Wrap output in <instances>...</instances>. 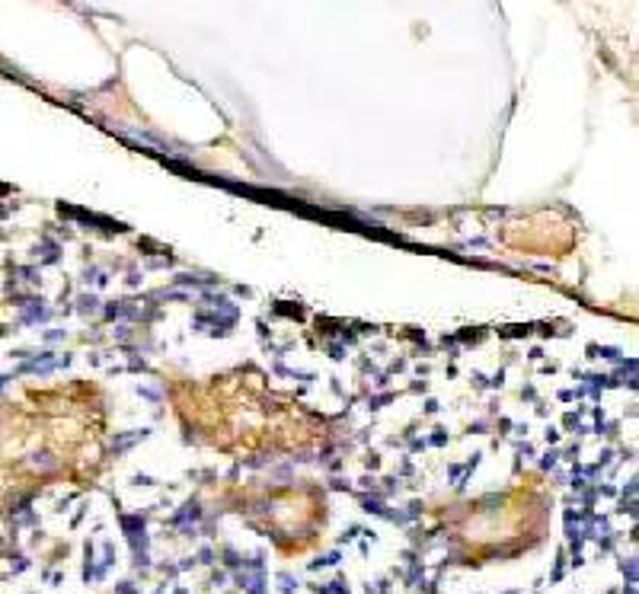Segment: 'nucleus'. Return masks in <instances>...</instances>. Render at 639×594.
<instances>
[{"instance_id":"nucleus-1","label":"nucleus","mask_w":639,"mask_h":594,"mask_svg":"<svg viewBox=\"0 0 639 594\" xmlns=\"http://www.w3.org/2000/svg\"><path fill=\"white\" fill-rule=\"evenodd\" d=\"M39 304H42V300H35V307H29V310H26L23 316H19V320H23V323H39V320H48V316H51V313H48V307H39Z\"/></svg>"},{"instance_id":"nucleus-2","label":"nucleus","mask_w":639,"mask_h":594,"mask_svg":"<svg viewBox=\"0 0 639 594\" xmlns=\"http://www.w3.org/2000/svg\"><path fill=\"white\" fill-rule=\"evenodd\" d=\"M147 434H150V431H147V428H141V431H131V434H125V438H118V441L112 444V447H115V454H118V450L131 447V444H134V441H144Z\"/></svg>"},{"instance_id":"nucleus-3","label":"nucleus","mask_w":639,"mask_h":594,"mask_svg":"<svg viewBox=\"0 0 639 594\" xmlns=\"http://www.w3.org/2000/svg\"><path fill=\"white\" fill-rule=\"evenodd\" d=\"M77 304H80V307H77L80 313H96V310H99V300H96L93 294H83V297L77 300Z\"/></svg>"},{"instance_id":"nucleus-4","label":"nucleus","mask_w":639,"mask_h":594,"mask_svg":"<svg viewBox=\"0 0 639 594\" xmlns=\"http://www.w3.org/2000/svg\"><path fill=\"white\" fill-rule=\"evenodd\" d=\"M173 281H176V284H201V288H205V284H211V281H214V278H195V275H176Z\"/></svg>"},{"instance_id":"nucleus-5","label":"nucleus","mask_w":639,"mask_h":594,"mask_svg":"<svg viewBox=\"0 0 639 594\" xmlns=\"http://www.w3.org/2000/svg\"><path fill=\"white\" fill-rule=\"evenodd\" d=\"M32 463H35V466H39V463H42V466H54V460H51V454H45V450H42V454H32Z\"/></svg>"},{"instance_id":"nucleus-6","label":"nucleus","mask_w":639,"mask_h":594,"mask_svg":"<svg viewBox=\"0 0 639 594\" xmlns=\"http://www.w3.org/2000/svg\"><path fill=\"white\" fill-rule=\"evenodd\" d=\"M390 399H393V396H390V393H384V396H374V399H371L368 406H371V409H380V406H384V403H390Z\"/></svg>"},{"instance_id":"nucleus-7","label":"nucleus","mask_w":639,"mask_h":594,"mask_svg":"<svg viewBox=\"0 0 639 594\" xmlns=\"http://www.w3.org/2000/svg\"><path fill=\"white\" fill-rule=\"evenodd\" d=\"M556 457H559V454H556V450H550L547 457L540 460V466H543V470H550V466H553V463H556Z\"/></svg>"},{"instance_id":"nucleus-8","label":"nucleus","mask_w":639,"mask_h":594,"mask_svg":"<svg viewBox=\"0 0 639 594\" xmlns=\"http://www.w3.org/2000/svg\"><path fill=\"white\" fill-rule=\"evenodd\" d=\"M329 355H332V358H336V361H342V358H345V351H342V345H332V348H329Z\"/></svg>"},{"instance_id":"nucleus-9","label":"nucleus","mask_w":639,"mask_h":594,"mask_svg":"<svg viewBox=\"0 0 639 594\" xmlns=\"http://www.w3.org/2000/svg\"><path fill=\"white\" fill-rule=\"evenodd\" d=\"M134 486H154V479H150V476H141V473H138V476H134Z\"/></svg>"},{"instance_id":"nucleus-10","label":"nucleus","mask_w":639,"mask_h":594,"mask_svg":"<svg viewBox=\"0 0 639 594\" xmlns=\"http://www.w3.org/2000/svg\"><path fill=\"white\" fill-rule=\"evenodd\" d=\"M48 342H54V339H64V329H51V332H45Z\"/></svg>"},{"instance_id":"nucleus-11","label":"nucleus","mask_w":639,"mask_h":594,"mask_svg":"<svg viewBox=\"0 0 639 594\" xmlns=\"http://www.w3.org/2000/svg\"><path fill=\"white\" fill-rule=\"evenodd\" d=\"M364 511H374V514H380L384 508H380V502H364Z\"/></svg>"},{"instance_id":"nucleus-12","label":"nucleus","mask_w":639,"mask_h":594,"mask_svg":"<svg viewBox=\"0 0 639 594\" xmlns=\"http://www.w3.org/2000/svg\"><path fill=\"white\" fill-rule=\"evenodd\" d=\"M425 412H438V399H428V403H425Z\"/></svg>"},{"instance_id":"nucleus-13","label":"nucleus","mask_w":639,"mask_h":594,"mask_svg":"<svg viewBox=\"0 0 639 594\" xmlns=\"http://www.w3.org/2000/svg\"><path fill=\"white\" fill-rule=\"evenodd\" d=\"M10 380H13V377H0V390L7 387V383H10Z\"/></svg>"}]
</instances>
